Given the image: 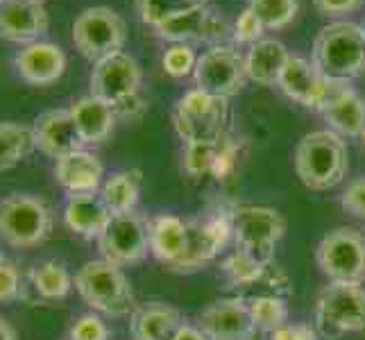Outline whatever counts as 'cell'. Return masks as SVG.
<instances>
[{"mask_svg":"<svg viewBox=\"0 0 365 340\" xmlns=\"http://www.w3.org/2000/svg\"><path fill=\"white\" fill-rule=\"evenodd\" d=\"M34 148L50 159H61L75 150L84 148L82 136L73 123L68 109H48L41 111L32 123Z\"/></svg>","mask_w":365,"mask_h":340,"instance_id":"e0dca14e","label":"cell"},{"mask_svg":"<svg viewBox=\"0 0 365 340\" xmlns=\"http://www.w3.org/2000/svg\"><path fill=\"white\" fill-rule=\"evenodd\" d=\"M125 43H128V23L116 9L105 5L86 7L73 21V46L91 64L120 53Z\"/></svg>","mask_w":365,"mask_h":340,"instance_id":"9c48e42d","label":"cell"},{"mask_svg":"<svg viewBox=\"0 0 365 340\" xmlns=\"http://www.w3.org/2000/svg\"><path fill=\"white\" fill-rule=\"evenodd\" d=\"M55 213L43 197L11 193L0 200V238L16 249H30L48 241Z\"/></svg>","mask_w":365,"mask_h":340,"instance_id":"ba28073f","label":"cell"},{"mask_svg":"<svg viewBox=\"0 0 365 340\" xmlns=\"http://www.w3.org/2000/svg\"><path fill=\"white\" fill-rule=\"evenodd\" d=\"M161 66L175 80H184V78H188V75H193L195 66H197V55H195L193 46L170 43V48L163 53Z\"/></svg>","mask_w":365,"mask_h":340,"instance_id":"8d00e7d4","label":"cell"},{"mask_svg":"<svg viewBox=\"0 0 365 340\" xmlns=\"http://www.w3.org/2000/svg\"><path fill=\"white\" fill-rule=\"evenodd\" d=\"M234 297L243 299V302H252V299H259V297H282V299H288L293 295V282L288 272L279 266H270L263 268L255 279L238 286L232 291Z\"/></svg>","mask_w":365,"mask_h":340,"instance_id":"f1b7e54d","label":"cell"},{"mask_svg":"<svg viewBox=\"0 0 365 340\" xmlns=\"http://www.w3.org/2000/svg\"><path fill=\"white\" fill-rule=\"evenodd\" d=\"M316 261L329 282L365 284V234L351 227H336L318 243Z\"/></svg>","mask_w":365,"mask_h":340,"instance_id":"30bf717a","label":"cell"},{"mask_svg":"<svg viewBox=\"0 0 365 340\" xmlns=\"http://www.w3.org/2000/svg\"><path fill=\"white\" fill-rule=\"evenodd\" d=\"M268 266H270V263H268ZM263 268H266L263 263L247 257L245 252H241V249H234L232 254H227L220 261V272L225 277V282H227L230 291L252 282Z\"/></svg>","mask_w":365,"mask_h":340,"instance_id":"836d02e7","label":"cell"},{"mask_svg":"<svg viewBox=\"0 0 365 340\" xmlns=\"http://www.w3.org/2000/svg\"><path fill=\"white\" fill-rule=\"evenodd\" d=\"M55 180L68 195L100 193L105 184V166L96 153L80 148L55 161Z\"/></svg>","mask_w":365,"mask_h":340,"instance_id":"44dd1931","label":"cell"},{"mask_svg":"<svg viewBox=\"0 0 365 340\" xmlns=\"http://www.w3.org/2000/svg\"><path fill=\"white\" fill-rule=\"evenodd\" d=\"M193 80L195 89L230 100L241 93L247 84L245 55L232 43L211 46L197 57Z\"/></svg>","mask_w":365,"mask_h":340,"instance_id":"8fae6325","label":"cell"},{"mask_svg":"<svg viewBox=\"0 0 365 340\" xmlns=\"http://www.w3.org/2000/svg\"><path fill=\"white\" fill-rule=\"evenodd\" d=\"M0 340H19L14 326H11L3 316H0Z\"/></svg>","mask_w":365,"mask_h":340,"instance_id":"f6af8a7d","label":"cell"},{"mask_svg":"<svg viewBox=\"0 0 365 340\" xmlns=\"http://www.w3.org/2000/svg\"><path fill=\"white\" fill-rule=\"evenodd\" d=\"M230 100L200 89L186 91L173 107V128L184 145L218 143L230 134Z\"/></svg>","mask_w":365,"mask_h":340,"instance_id":"5b68a950","label":"cell"},{"mask_svg":"<svg viewBox=\"0 0 365 340\" xmlns=\"http://www.w3.org/2000/svg\"><path fill=\"white\" fill-rule=\"evenodd\" d=\"M291 59L286 46L277 39H261L245 53V71L247 80L261 86H274L279 82V75Z\"/></svg>","mask_w":365,"mask_h":340,"instance_id":"484cf974","label":"cell"},{"mask_svg":"<svg viewBox=\"0 0 365 340\" xmlns=\"http://www.w3.org/2000/svg\"><path fill=\"white\" fill-rule=\"evenodd\" d=\"M68 111L73 116L75 128H78V132L82 136L84 148L105 143L111 136V132H114V125L118 120L114 107L93 93L78 98L68 107Z\"/></svg>","mask_w":365,"mask_h":340,"instance_id":"d4e9b609","label":"cell"},{"mask_svg":"<svg viewBox=\"0 0 365 340\" xmlns=\"http://www.w3.org/2000/svg\"><path fill=\"white\" fill-rule=\"evenodd\" d=\"M173 340H211L200 326H193V324H188L184 322L182 324V329L178 331V336H175Z\"/></svg>","mask_w":365,"mask_h":340,"instance_id":"ee69618b","label":"cell"},{"mask_svg":"<svg viewBox=\"0 0 365 340\" xmlns=\"http://www.w3.org/2000/svg\"><path fill=\"white\" fill-rule=\"evenodd\" d=\"M141 186H143V175L138 168H128L109 175L105 180L100 195H103L105 205L114 213H130L136 211L138 197H141Z\"/></svg>","mask_w":365,"mask_h":340,"instance_id":"83f0119b","label":"cell"},{"mask_svg":"<svg viewBox=\"0 0 365 340\" xmlns=\"http://www.w3.org/2000/svg\"><path fill=\"white\" fill-rule=\"evenodd\" d=\"M361 28H363V34H365V21L361 23Z\"/></svg>","mask_w":365,"mask_h":340,"instance_id":"681fc988","label":"cell"},{"mask_svg":"<svg viewBox=\"0 0 365 340\" xmlns=\"http://www.w3.org/2000/svg\"><path fill=\"white\" fill-rule=\"evenodd\" d=\"M232 220V236L236 249L268 266L274 263L277 245L286 234V220L277 209L263 205H232L227 207Z\"/></svg>","mask_w":365,"mask_h":340,"instance_id":"52a82bcc","label":"cell"},{"mask_svg":"<svg viewBox=\"0 0 365 340\" xmlns=\"http://www.w3.org/2000/svg\"><path fill=\"white\" fill-rule=\"evenodd\" d=\"M318 338L320 336L316 331V326L293 324V322H286L284 326H279V329L268 336V340H318Z\"/></svg>","mask_w":365,"mask_h":340,"instance_id":"7bdbcfd3","label":"cell"},{"mask_svg":"<svg viewBox=\"0 0 365 340\" xmlns=\"http://www.w3.org/2000/svg\"><path fill=\"white\" fill-rule=\"evenodd\" d=\"M197 326L211 340H259L261 331L252 322L247 302L222 297L197 313Z\"/></svg>","mask_w":365,"mask_h":340,"instance_id":"9a60e30c","label":"cell"},{"mask_svg":"<svg viewBox=\"0 0 365 340\" xmlns=\"http://www.w3.org/2000/svg\"><path fill=\"white\" fill-rule=\"evenodd\" d=\"M200 3H207V0H136V14L141 23L155 30L161 23L170 21L173 16H178Z\"/></svg>","mask_w":365,"mask_h":340,"instance_id":"d6a6232c","label":"cell"},{"mask_svg":"<svg viewBox=\"0 0 365 340\" xmlns=\"http://www.w3.org/2000/svg\"><path fill=\"white\" fill-rule=\"evenodd\" d=\"M313 5L320 11L322 16L334 19V21H343L345 16L359 11L365 0H313Z\"/></svg>","mask_w":365,"mask_h":340,"instance_id":"b9f144b4","label":"cell"},{"mask_svg":"<svg viewBox=\"0 0 365 340\" xmlns=\"http://www.w3.org/2000/svg\"><path fill=\"white\" fill-rule=\"evenodd\" d=\"M347 168V145L331 130L309 132L295 148V172L311 191H331L343 184Z\"/></svg>","mask_w":365,"mask_h":340,"instance_id":"7a4b0ae2","label":"cell"},{"mask_svg":"<svg viewBox=\"0 0 365 340\" xmlns=\"http://www.w3.org/2000/svg\"><path fill=\"white\" fill-rule=\"evenodd\" d=\"M114 213L109 211L100 193H73L64 205V225L82 238L98 241Z\"/></svg>","mask_w":365,"mask_h":340,"instance_id":"cb8c5ba5","label":"cell"},{"mask_svg":"<svg viewBox=\"0 0 365 340\" xmlns=\"http://www.w3.org/2000/svg\"><path fill=\"white\" fill-rule=\"evenodd\" d=\"M34 148L32 128L21 123H0V172L19 166Z\"/></svg>","mask_w":365,"mask_h":340,"instance_id":"f546056e","label":"cell"},{"mask_svg":"<svg viewBox=\"0 0 365 340\" xmlns=\"http://www.w3.org/2000/svg\"><path fill=\"white\" fill-rule=\"evenodd\" d=\"M155 32L159 39L168 43H207L209 48L227 43L232 39V25L209 3H200L173 16L170 21L155 28Z\"/></svg>","mask_w":365,"mask_h":340,"instance_id":"4fadbf2b","label":"cell"},{"mask_svg":"<svg viewBox=\"0 0 365 340\" xmlns=\"http://www.w3.org/2000/svg\"><path fill=\"white\" fill-rule=\"evenodd\" d=\"M100 254L118 268L141 263L150 252V218L141 213H116L98 238Z\"/></svg>","mask_w":365,"mask_h":340,"instance_id":"7c38bea8","label":"cell"},{"mask_svg":"<svg viewBox=\"0 0 365 340\" xmlns=\"http://www.w3.org/2000/svg\"><path fill=\"white\" fill-rule=\"evenodd\" d=\"M109 338H111L109 326L98 313L78 316L68 329V340H109Z\"/></svg>","mask_w":365,"mask_h":340,"instance_id":"74e56055","label":"cell"},{"mask_svg":"<svg viewBox=\"0 0 365 340\" xmlns=\"http://www.w3.org/2000/svg\"><path fill=\"white\" fill-rule=\"evenodd\" d=\"M28 3H39V5H43L46 0H28Z\"/></svg>","mask_w":365,"mask_h":340,"instance_id":"bcb514c9","label":"cell"},{"mask_svg":"<svg viewBox=\"0 0 365 340\" xmlns=\"http://www.w3.org/2000/svg\"><path fill=\"white\" fill-rule=\"evenodd\" d=\"M247 7L266 30H284L297 19L299 0H250Z\"/></svg>","mask_w":365,"mask_h":340,"instance_id":"1f68e13d","label":"cell"},{"mask_svg":"<svg viewBox=\"0 0 365 340\" xmlns=\"http://www.w3.org/2000/svg\"><path fill=\"white\" fill-rule=\"evenodd\" d=\"M30 286L43 302L66 299L75 288V277L64 261L46 259L30 270Z\"/></svg>","mask_w":365,"mask_h":340,"instance_id":"4316f807","label":"cell"},{"mask_svg":"<svg viewBox=\"0 0 365 340\" xmlns=\"http://www.w3.org/2000/svg\"><path fill=\"white\" fill-rule=\"evenodd\" d=\"M361 143H363V150H365V132H363V136H361Z\"/></svg>","mask_w":365,"mask_h":340,"instance_id":"c3c4849f","label":"cell"},{"mask_svg":"<svg viewBox=\"0 0 365 340\" xmlns=\"http://www.w3.org/2000/svg\"><path fill=\"white\" fill-rule=\"evenodd\" d=\"M48 11L39 3L28 0H7L0 7V39L28 46L41 41L48 34Z\"/></svg>","mask_w":365,"mask_h":340,"instance_id":"d6986e66","label":"cell"},{"mask_svg":"<svg viewBox=\"0 0 365 340\" xmlns=\"http://www.w3.org/2000/svg\"><path fill=\"white\" fill-rule=\"evenodd\" d=\"M320 116L327 123V130L336 132L338 136L361 138L365 132V98L349 84L334 82Z\"/></svg>","mask_w":365,"mask_h":340,"instance_id":"ffe728a7","label":"cell"},{"mask_svg":"<svg viewBox=\"0 0 365 340\" xmlns=\"http://www.w3.org/2000/svg\"><path fill=\"white\" fill-rule=\"evenodd\" d=\"M232 236V220L227 209L207 218H188V243L182 261L173 272H197L211 261L220 257V252L227 247Z\"/></svg>","mask_w":365,"mask_h":340,"instance_id":"5bb4252c","label":"cell"},{"mask_svg":"<svg viewBox=\"0 0 365 340\" xmlns=\"http://www.w3.org/2000/svg\"><path fill=\"white\" fill-rule=\"evenodd\" d=\"M184 324V316L166 302L136 304L130 316L132 340H173Z\"/></svg>","mask_w":365,"mask_h":340,"instance_id":"7402d4cb","label":"cell"},{"mask_svg":"<svg viewBox=\"0 0 365 340\" xmlns=\"http://www.w3.org/2000/svg\"><path fill=\"white\" fill-rule=\"evenodd\" d=\"M188 243V218L175 213H157L150 218V254L168 270L182 261Z\"/></svg>","mask_w":365,"mask_h":340,"instance_id":"603a6c76","label":"cell"},{"mask_svg":"<svg viewBox=\"0 0 365 340\" xmlns=\"http://www.w3.org/2000/svg\"><path fill=\"white\" fill-rule=\"evenodd\" d=\"M286 302L288 299H282V297H259V299L247 302L252 322H255V326L263 336H270L272 331H277L279 326L288 322Z\"/></svg>","mask_w":365,"mask_h":340,"instance_id":"4dcf8cb0","label":"cell"},{"mask_svg":"<svg viewBox=\"0 0 365 340\" xmlns=\"http://www.w3.org/2000/svg\"><path fill=\"white\" fill-rule=\"evenodd\" d=\"M243 157H245L243 141H236L232 134H227L220 143V153H218L216 163H213V170H211L209 177L216 180V182H225V180L234 177L236 170L241 168Z\"/></svg>","mask_w":365,"mask_h":340,"instance_id":"d590c367","label":"cell"},{"mask_svg":"<svg viewBox=\"0 0 365 340\" xmlns=\"http://www.w3.org/2000/svg\"><path fill=\"white\" fill-rule=\"evenodd\" d=\"M23 293L21 272L9 259L0 261V302H14Z\"/></svg>","mask_w":365,"mask_h":340,"instance_id":"ab89813d","label":"cell"},{"mask_svg":"<svg viewBox=\"0 0 365 340\" xmlns=\"http://www.w3.org/2000/svg\"><path fill=\"white\" fill-rule=\"evenodd\" d=\"M220 143H191L184 145V172L188 177H209L218 159Z\"/></svg>","mask_w":365,"mask_h":340,"instance_id":"e575fe53","label":"cell"},{"mask_svg":"<svg viewBox=\"0 0 365 340\" xmlns=\"http://www.w3.org/2000/svg\"><path fill=\"white\" fill-rule=\"evenodd\" d=\"M313 326L324 340H341L347 334L365 336V288L363 284L329 282L316 299Z\"/></svg>","mask_w":365,"mask_h":340,"instance_id":"8992f818","label":"cell"},{"mask_svg":"<svg viewBox=\"0 0 365 340\" xmlns=\"http://www.w3.org/2000/svg\"><path fill=\"white\" fill-rule=\"evenodd\" d=\"M5 3H7V0H0V7H3V5H5Z\"/></svg>","mask_w":365,"mask_h":340,"instance_id":"f907efd6","label":"cell"},{"mask_svg":"<svg viewBox=\"0 0 365 340\" xmlns=\"http://www.w3.org/2000/svg\"><path fill=\"white\" fill-rule=\"evenodd\" d=\"M311 64L327 80L349 84L365 73V34L359 23L331 21L318 32L311 50Z\"/></svg>","mask_w":365,"mask_h":340,"instance_id":"6da1fadb","label":"cell"},{"mask_svg":"<svg viewBox=\"0 0 365 340\" xmlns=\"http://www.w3.org/2000/svg\"><path fill=\"white\" fill-rule=\"evenodd\" d=\"M75 291L93 313L107 318L132 316V311L136 309L134 291L123 268L105 259L86 261L75 272Z\"/></svg>","mask_w":365,"mask_h":340,"instance_id":"3957f363","label":"cell"},{"mask_svg":"<svg viewBox=\"0 0 365 340\" xmlns=\"http://www.w3.org/2000/svg\"><path fill=\"white\" fill-rule=\"evenodd\" d=\"M89 84L91 93L114 107L118 118H134L145 107L141 100L143 71L125 50L96 61Z\"/></svg>","mask_w":365,"mask_h":340,"instance_id":"277c9868","label":"cell"},{"mask_svg":"<svg viewBox=\"0 0 365 340\" xmlns=\"http://www.w3.org/2000/svg\"><path fill=\"white\" fill-rule=\"evenodd\" d=\"M263 32H266V28H263L261 21L250 7H245L241 14H238L236 23L232 25V39L243 46H255L257 41H261Z\"/></svg>","mask_w":365,"mask_h":340,"instance_id":"f35d334b","label":"cell"},{"mask_svg":"<svg viewBox=\"0 0 365 340\" xmlns=\"http://www.w3.org/2000/svg\"><path fill=\"white\" fill-rule=\"evenodd\" d=\"M341 205L347 213L365 222V177L354 180L341 195Z\"/></svg>","mask_w":365,"mask_h":340,"instance_id":"60d3db41","label":"cell"},{"mask_svg":"<svg viewBox=\"0 0 365 340\" xmlns=\"http://www.w3.org/2000/svg\"><path fill=\"white\" fill-rule=\"evenodd\" d=\"M277 86H279L284 96L291 98L293 103L320 113L327 98L331 93L334 82L327 80L309 59L291 55V59L286 61V66L279 75Z\"/></svg>","mask_w":365,"mask_h":340,"instance_id":"2e32d148","label":"cell"},{"mask_svg":"<svg viewBox=\"0 0 365 340\" xmlns=\"http://www.w3.org/2000/svg\"><path fill=\"white\" fill-rule=\"evenodd\" d=\"M14 68L19 78L30 86H50L66 71V55L61 46L53 41H34L28 46H21L14 55Z\"/></svg>","mask_w":365,"mask_h":340,"instance_id":"ac0fdd59","label":"cell"},{"mask_svg":"<svg viewBox=\"0 0 365 340\" xmlns=\"http://www.w3.org/2000/svg\"><path fill=\"white\" fill-rule=\"evenodd\" d=\"M5 259H7V257H5V252H3V249H0V261H5Z\"/></svg>","mask_w":365,"mask_h":340,"instance_id":"7dc6e473","label":"cell"}]
</instances>
